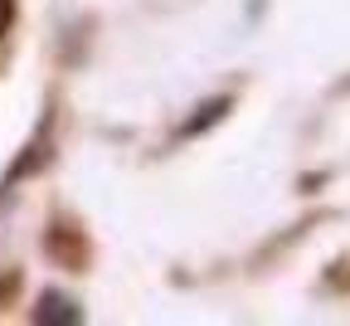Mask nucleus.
Wrapping results in <instances>:
<instances>
[{"label": "nucleus", "mask_w": 350, "mask_h": 326, "mask_svg": "<svg viewBox=\"0 0 350 326\" xmlns=\"http://www.w3.org/2000/svg\"><path fill=\"white\" fill-rule=\"evenodd\" d=\"M34 316H39V321H54V326H78V321H83V307H78L73 297H64V292H44Z\"/></svg>", "instance_id": "nucleus-1"}, {"label": "nucleus", "mask_w": 350, "mask_h": 326, "mask_svg": "<svg viewBox=\"0 0 350 326\" xmlns=\"http://www.w3.org/2000/svg\"><path fill=\"white\" fill-rule=\"evenodd\" d=\"M10 10H15V0H0V29L10 25Z\"/></svg>", "instance_id": "nucleus-2"}]
</instances>
